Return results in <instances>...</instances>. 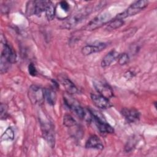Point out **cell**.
Instances as JSON below:
<instances>
[{
  "label": "cell",
  "instance_id": "cell-1",
  "mask_svg": "<svg viewBox=\"0 0 157 157\" xmlns=\"http://www.w3.org/2000/svg\"><path fill=\"white\" fill-rule=\"evenodd\" d=\"M148 2L146 0H140L133 2L124 11L118 14L115 18L124 19L125 18L134 15L144 10L147 6Z\"/></svg>",
  "mask_w": 157,
  "mask_h": 157
},
{
  "label": "cell",
  "instance_id": "cell-2",
  "mask_svg": "<svg viewBox=\"0 0 157 157\" xmlns=\"http://www.w3.org/2000/svg\"><path fill=\"white\" fill-rule=\"evenodd\" d=\"M28 95L31 103L40 105L44 102L45 99L44 89L37 85H32L29 88Z\"/></svg>",
  "mask_w": 157,
  "mask_h": 157
},
{
  "label": "cell",
  "instance_id": "cell-3",
  "mask_svg": "<svg viewBox=\"0 0 157 157\" xmlns=\"http://www.w3.org/2000/svg\"><path fill=\"white\" fill-rule=\"evenodd\" d=\"M110 18L111 15L108 12H104L100 13L95 18H94L91 21H90L84 27V29L88 31L94 30L110 21Z\"/></svg>",
  "mask_w": 157,
  "mask_h": 157
},
{
  "label": "cell",
  "instance_id": "cell-4",
  "mask_svg": "<svg viewBox=\"0 0 157 157\" xmlns=\"http://www.w3.org/2000/svg\"><path fill=\"white\" fill-rule=\"evenodd\" d=\"M64 101L66 105L78 117L80 118L86 119V112L77 100L72 98L70 95H66L64 97Z\"/></svg>",
  "mask_w": 157,
  "mask_h": 157
},
{
  "label": "cell",
  "instance_id": "cell-5",
  "mask_svg": "<svg viewBox=\"0 0 157 157\" xmlns=\"http://www.w3.org/2000/svg\"><path fill=\"white\" fill-rule=\"evenodd\" d=\"M41 130L42 136L51 147L55 146V134L52 124L48 121H41Z\"/></svg>",
  "mask_w": 157,
  "mask_h": 157
},
{
  "label": "cell",
  "instance_id": "cell-6",
  "mask_svg": "<svg viewBox=\"0 0 157 157\" xmlns=\"http://www.w3.org/2000/svg\"><path fill=\"white\" fill-rule=\"evenodd\" d=\"M95 124L101 133H113V128L97 113L90 112Z\"/></svg>",
  "mask_w": 157,
  "mask_h": 157
},
{
  "label": "cell",
  "instance_id": "cell-7",
  "mask_svg": "<svg viewBox=\"0 0 157 157\" xmlns=\"http://www.w3.org/2000/svg\"><path fill=\"white\" fill-rule=\"evenodd\" d=\"M93 86L99 94L109 99L113 96V92L110 86L101 81L95 80L93 82Z\"/></svg>",
  "mask_w": 157,
  "mask_h": 157
},
{
  "label": "cell",
  "instance_id": "cell-8",
  "mask_svg": "<svg viewBox=\"0 0 157 157\" xmlns=\"http://www.w3.org/2000/svg\"><path fill=\"white\" fill-rule=\"evenodd\" d=\"M88 13H89L86 10L75 13L63 24V28L67 29L73 28L74 26H76L78 23H80L85 17V16L87 15Z\"/></svg>",
  "mask_w": 157,
  "mask_h": 157
},
{
  "label": "cell",
  "instance_id": "cell-9",
  "mask_svg": "<svg viewBox=\"0 0 157 157\" xmlns=\"http://www.w3.org/2000/svg\"><path fill=\"white\" fill-rule=\"evenodd\" d=\"M91 99L94 104L101 109H109L112 106L109 99L101 94H91Z\"/></svg>",
  "mask_w": 157,
  "mask_h": 157
},
{
  "label": "cell",
  "instance_id": "cell-10",
  "mask_svg": "<svg viewBox=\"0 0 157 157\" xmlns=\"http://www.w3.org/2000/svg\"><path fill=\"white\" fill-rule=\"evenodd\" d=\"M106 47V44L103 42L94 43L86 45L82 48V53L83 55H89L94 53L99 52Z\"/></svg>",
  "mask_w": 157,
  "mask_h": 157
},
{
  "label": "cell",
  "instance_id": "cell-11",
  "mask_svg": "<svg viewBox=\"0 0 157 157\" xmlns=\"http://www.w3.org/2000/svg\"><path fill=\"white\" fill-rule=\"evenodd\" d=\"M122 115L126 120L127 121L130 123H134L139 120L140 113L135 109L124 108L121 112Z\"/></svg>",
  "mask_w": 157,
  "mask_h": 157
},
{
  "label": "cell",
  "instance_id": "cell-12",
  "mask_svg": "<svg viewBox=\"0 0 157 157\" xmlns=\"http://www.w3.org/2000/svg\"><path fill=\"white\" fill-rule=\"evenodd\" d=\"M1 57L4 58L11 64L15 63L17 59V55L14 50L6 42L3 44V48Z\"/></svg>",
  "mask_w": 157,
  "mask_h": 157
},
{
  "label": "cell",
  "instance_id": "cell-13",
  "mask_svg": "<svg viewBox=\"0 0 157 157\" xmlns=\"http://www.w3.org/2000/svg\"><path fill=\"white\" fill-rule=\"evenodd\" d=\"M85 147L87 148L102 150L104 148V145L102 141L98 136H91L86 142Z\"/></svg>",
  "mask_w": 157,
  "mask_h": 157
},
{
  "label": "cell",
  "instance_id": "cell-14",
  "mask_svg": "<svg viewBox=\"0 0 157 157\" xmlns=\"http://www.w3.org/2000/svg\"><path fill=\"white\" fill-rule=\"evenodd\" d=\"M119 53L115 50H112L109 52L102 59L101 61V66L103 67L110 66L116 59H118Z\"/></svg>",
  "mask_w": 157,
  "mask_h": 157
},
{
  "label": "cell",
  "instance_id": "cell-15",
  "mask_svg": "<svg viewBox=\"0 0 157 157\" xmlns=\"http://www.w3.org/2000/svg\"><path fill=\"white\" fill-rule=\"evenodd\" d=\"M61 84L64 87L65 90L67 92V93L72 94H76L78 93V90L74 83L69 78L65 77H61L60 79Z\"/></svg>",
  "mask_w": 157,
  "mask_h": 157
},
{
  "label": "cell",
  "instance_id": "cell-16",
  "mask_svg": "<svg viewBox=\"0 0 157 157\" xmlns=\"http://www.w3.org/2000/svg\"><path fill=\"white\" fill-rule=\"evenodd\" d=\"M45 98L50 105H53L55 104L56 101V94L54 90L52 88L44 89Z\"/></svg>",
  "mask_w": 157,
  "mask_h": 157
},
{
  "label": "cell",
  "instance_id": "cell-17",
  "mask_svg": "<svg viewBox=\"0 0 157 157\" xmlns=\"http://www.w3.org/2000/svg\"><path fill=\"white\" fill-rule=\"evenodd\" d=\"M46 17L48 20H52L55 18V13H56V9L55 6L52 1H47L46 8L45 10Z\"/></svg>",
  "mask_w": 157,
  "mask_h": 157
},
{
  "label": "cell",
  "instance_id": "cell-18",
  "mask_svg": "<svg viewBox=\"0 0 157 157\" xmlns=\"http://www.w3.org/2000/svg\"><path fill=\"white\" fill-rule=\"evenodd\" d=\"M47 1H35V11L34 14L38 16L40 15L41 13L45 11Z\"/></svg>",
  "mask_w": 157,
  "mask_h": 157
},
{
  "label": "cell",
  "instance_id": "cell-19",
  "mask_svg": "<svg viewBox=\"0 0 157 157\" xmlns=\"http://www.w3.org/2000/svg\"><path fill=\"white\" fill-rule=\"evenodd\" d=\"M123 24H124V21H123V20L119 19V18H115L112 21H110V23L107 25V29H108V30L116 29L117 28H120L121 26L123 25Z\"/></svg>",
  "mask_w": 157,
  "mask_h": 157
},
{
  "label": "cell",
  "instance_id": "cell-20",
  "mask_svg": "<svg viewBox=\"0 0 157 157\" xmlns=\"http://www.w3.org/2000/svg\"><path fill=\"white\" fill-rule=\"evenodd\" d=\"M63 124L68 128H71L77 125V122L74 118L68 114H66L63 117Z\"/></svg>",
  "mask_w": 157,
  "mask_h": 157
},
{
  "label": "cell",
  "instance_id": "cell-21",
  "mask_svg": "<svg viewBox=\"0 0 157 157\" xmlns=\"http://www.w3.org/2000/svg\"><path fill=\"white\" fill-rule=\"evenodd\" d=\"M14 138V132L10 127L7 128L1 136V140H12Z\"/></svg>",
  "mask_w": 157,
  "mask_h": 157
},
{
  "label": "cell",
  "instance_id": "cell-22",
  "mask_svg": "<svg viewBox=\"0 0 157 157\" xmlns=\"http://www.w3.org/2000/svg\"><path fill=\"white\" fill-rule=\"evenodd\" d=\"M11 63L7 61L2 57H1V62H0V70L1 73L4 74L6 72L10 67Z\"/></svg>",
  "mask_w": 157,
  "mask_h": 157
},
{
  "label": "cell",
  "instance_id": "cell-23",
  "mask_svg": "<svg viewBox=\"0 0 157 157\" xmlns=\"http://www.w3.org/2000/svg\"><path fill=\"white\" fill-rule=\"evenodd\" d=\"M118 63L120 65H124L126 64L127 63H128L129 58L127 53H123L121 54H119V56L118 57Z\"/></svg>",
  "mask_w": 157,
  "mask_h": 157
},
{
  "label": "cell",
  "instance_id": "cell-24",
  "mask_svg": "<svg viewBox=\"0 0 157 157\" xmlns=\"http://www.w3.org/2000/svg\"><path fill=\"white\" fill-rule=\"evenodd\" d=\"M35 11V1H29L26 6V13L28 15L34 14Z\"/></svg>",
  "mask_w": 157,
  "mask_h": 157
},
{
  "label": "cell",
  "instance_id": "cell-25",
  "mask_svg": "<svg viewBox=\"0 0 157 157\" xmlns=\"http://www.w3.org/2000/svg\"><path fill=\"white\" fill-rule=\"evenodd\" d=\"M0 113H1V118L2 120L5 119L7 117V106L6 104L1 103L0 105Z\"/></svg>",
  "mask_w": 157,
  "mask_h": 157
},
{
  "label": "cell",
  "instance_id": "cell-26",
  "mask_svg": "<svg viewBox=\"0 0 157 157\" xmlns=\"http://www.w3.org/2000/svg\"><path fill=\"white\" fill-rule=\"evenodd\" d=\"M28 72H29V74L32 76H36L37 75V71L34 64L33 63L29 64V65L28 66Z\"/></svg>",
  "mask_w": 157,
  "mask_h": 157
},
{
  "label": "cell",
  "instance_id": "cell-27",
  "mask_svg": "<svg viewBox=\"0 0 157 157\" xmlns=\"http://www.w3.org/2000/svg\"><path fill=\"white\" fill-rule=\"evenodd\" d=\"M60 7L62 10H64L65 12H67L69 10V4L66 1H61L59 3Z\"/></svg>",
  "mask_w": 157,
  "mask_h": 157
}]
</instances>
